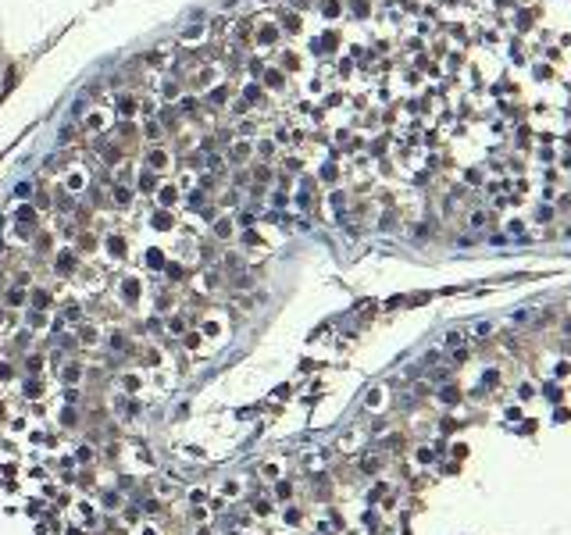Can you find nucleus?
Segmentation results:
<instances>
[{
	"label": "nucleus",
	"mask_w": 571,
	"mask_h": 535,
	"mask_svg": "<svg viewBox=\"0 0 571 535\" xmlns=\"http://www.w3.org/2000/svg\"><path fill=\"white\" fill-rule=\"evenodd\" d=\"M154 228H172V214L168 211H157L154 214Z\"/></svg>",
	"instance_id": "f03ea898"
},
{
	"label": "nucleus",
	"mask_w": 571,
	"mask_h": 535,
	"mask_svg": "<svg viewBox=\"0 0 571 535\" xmlns=\"http://www.w3.org/2000/svg\"><path fill=\"white\" fill-rule=\"evenodd\" d=\"M264 82H268V86H275V90H278V86H282V75H278V71H268V75H264Z\"/></svg>",
	"instance_id": "20e7f679"
},
{
	"label": "nucleus",
	"mask_w": 571,
	"mask_h": 535,
	"mask_svg": "<svg viewBox=\"0 0 571 535\" xmlns=\"http://www.w3.org/2000/svg\"><path fill=\"white\" fill-rule=\"evenodd\" d=\"M114 200H118V203H129V189L118 186V189H114Z\"/></svg>",
	"instance_id": "423d86ee"
},
{
	"label": "nucleus",
	"mask_w": 571,
	"mask_h": 535,
	"mask_svg": "<svg viewBox=\"0 0 571 535\" xmlns=\"http://www.w3.org/2000/svg\"><path fill=\"white\" fill-rule=\"evenodd\" d=\"M118 107H121V114H132V111H136V100H132V97H121Z\"/></svg>",
	"instance_id": "7ed1b4c3"
},
{
	"label": "nucleus",
	"mask_w": 571,
	"mask_h": 535,
	"mask_svg": "<svg viewBox=\"0 0 571 535\" xmlns=\"http://www.w3.org/2000/svg\"><path fill=\"white\" fill-rule=\"evenodd\" d=\"M286 29L297 32V29H300V18H297V15H286Z\"/></svg>",
	"instance_id": "39448f33"
},
{
	"label": "nucleus",
	"mask_w": 571,
	"mask_h": 535,
	"mask_svg": "<svg viewBox=\"0 0 571 535\" xmlns=\"http://www.w3.org/2000/svg\"><path fill=\"white\" fill-rule=\"evenodd\" d=\"M147 164H150V168H168V154L165 150H150L147 154Z\"/></svg>",
	"instance_id": "f257e3e1"
}]
</instances>
